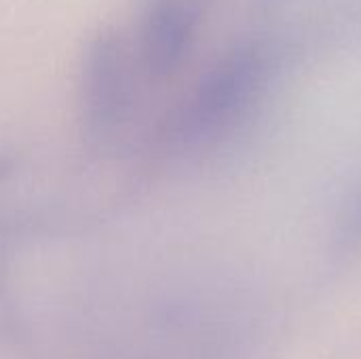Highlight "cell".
I'll return each instance as SVG.
<instances>
[{"label":"cell","mask_w":361,"mask_h":359,"mask_svg":"<svg viewBox=\"0 0 361 359\" xmlns=\"http://www.w3.org/2000/svg\"><path fill=\"white\" fill-rule=\"evenodd\" d=\"M269 55L260 44L231 49L163 121L159 144L167 154L212 148L250 114L269 83Z\"/></svg>","instance_id":"6da1fadb"},{"label":"cell","mask_w":361,"mask_h":359,"mask_svg":"<svg viewBox=\"0 0 361 359\" xmlns=\"http://www.w3.org/2000/svg\"><path fill=\"white\" fill-rule=\"evenodd\" d=\"M135 68L133 47L116 28H97L87 38L78 66V118L91 146H108L127 123Z\"/></svg>","instance_id":"7a4b0ae2"},{"label":"cell","mask_w":361,"mask_h":359,"mask_svg":"<svg viewBox=\"0 0 361 359\" xmlns=\"http://www.w3.org/2000/svg\"><path fill=\"white\" fill-rule=\"evenodd\" d=\"M212 0H146L137 34V70L152 83L169 80L186 63L209 15Z\"/></svg>","instance_id":"3957f363"},{"label":"cell","mask_w":361,"mask_h":359,"mask_svg":"<svg viewBox=\"0 0 361 359\" xmlns=\"http://www.w3.org/2000/svg\"><path fill=\"white\" fill-rule=\"evenodd\" d=\"M345 237H349V239H361V203L353 209V214L349 218Z\"/></svg>","instance_id":"277c9868"},{"label":"cell","mask_w":361,"mask_h":359,"mask_svg":"<svg viewBox=\"0 0 361 359\" xmlns=\"http://www.w3.org/2000/svg\"><path fill=\"white\" fill-rule=\"evenodd\" d=\"M13 159L8 157V154H2L0 152V182L2 180H6L8 176H11V171H13Z\"/></svg>","instance_id":"5b68a950"}]
</instances>
